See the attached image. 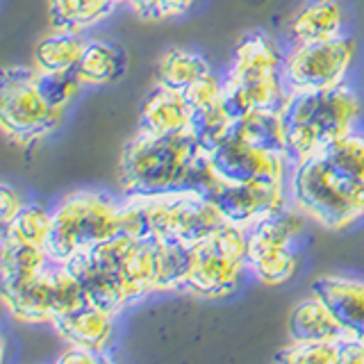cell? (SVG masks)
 Wrapping results in <instances>:
<instances>
[{
	"mask_svg": "<svg viewBox=\"0 0 364 364\" xmlns=\"http://www.w3.org/2000/svg\"><path fill=\"white\" fill-rule=\"evenodd\" d=\"M339 364H364V341L360 339L339 341Z\"/></svg>",
	"mask_w": 364,
	"mask_h": 364,
	"instance_id": "cell-35",
	"label": "cell"
},
{
	"mask_svg": "<svg viewBox=\"0 0 364 364\" xmlns=\"http://www.w3.org/2000/svg\"><path fill=\"white\" fill-rule=\"evenodd\" d=\"M212 173L221 182L230 185H246L257 180H278L289 182L291 157L282 153H271L257 148L232 132L228 139L208 155Z\"/></svg>",
	"mask_w": 364,
	"mask_h": 364,
	"instance_id": "cell-13",
	"label": "cell"
},
{
	"mask_svg": "<svg viewBox=\"0 0 364 364\" xmlns=\"http://www.w3.org/2000/svg\"><path fill=\"white\" fill-rule=\"evenodd\" d=\"M50 223H53V212L41 208V205H26L23 212L9 225H5L3 230H9L11 235L26 239L30 244L46 248V242H48L50 235Z\"/></svg>",
	"mask_w": 364,
	"mask_h": 364,
	"instance_id": "cell-30",
	"label": "cell"
},
{
	"mask_svg": "<svg viewBox=\"0 0 364 364\" xmlns=\"http://www.w3.org/2000/svg\"><path fill=\"white\" fill-rule=\"evenodd\" d=\"M26 205L28 203L23 200L21 191L5 182L3 189H0V223H3V228L14 221L16 216L23 212V208H26Z\"/></svg>",
	"mask_w": 364,
	"mask_h": 364,
	"instance_id": "cell-33",
	"label": "cell"
},
{
	"mask_svg": "<svg viewBox=\"0 0 364 364\" xmlns=\"http://www.w3.org/2000/svg\"><path fill=\"white\" fill-rule=\"evenodd\" d=\"M198 191L221 210L228 223L242 225L246 230L271 219L273 214L289 205V182L257 180L246 182V185H230L216 178L212 168H208V173L200 180Z\"/></svg>",
	"mask_w": 364,
	"mask_h": 364,
	"instance_id": "cell-12",
	"label": "cell"
},
{
	"mask_svg": "<svg viewBox=\"0 0 364 364\" xmlns=\"http://www.w3.org/2000/svg\"><path fill=\"white\" fill-rule=\"evenodd\" d=\"M185 96L191 102V107L196 112L216 107L223 102V80L216 77V73H205L203 77H198L196 82L189 85L185 89Z\"/></svg>",
	"mask_w": 364,
	"mask_h": 364,
	"instance_id": "cell-32",
	"label": "cell"
},
{
	"mask_svg": "<svg viewBox=\"0 0 364 364\" xmlns=\"http://www.w3.org/2000/svg\"><path fill=\"white\" fill-rule=\"evenodd\" d=\"M284 53L264 32H253L237 46L223 77V105L239 121L244 114L280 107L287 91L282 85Z\"/></svg>",
	"mask_w": 364,
	"mask_h": 364,
	"instance_id": "cell-6",
	"label": "cell"
},
{
	"mask_svg": "<svg viewBox=\"0 0 364 364\" xmlns=\"http://www.w3.org/2000/svg\"><path fill=\"white\" fill-rule=\"evenodd\" d=\"M198 0H128L130 11L141 21H168L185 16Z\"/></svg>",
	"mask_w": 364,
	"mask_h": 364,
	"instance_id": "cell-31",
	"label": "cell"
},
{
	"mask_svg": "<svg viewBox=\"0 0 364 364\" xmlns=\"http://www.w3.org/2000/svg\"><path fill=\"white\" fill-rule=\"evenodd\" d=\"M7 314L26 326H53L60 318V303L55 291V264L50 262L37 276L3 287Z\"/></svg>",
	"mask_w": 364,
	"mask_h": 364,
	"instance_id": "cell-14",
	"label": "cell"
},
{
	"mask_svg": "<svg viewBox=\"0 0 364 364\" xmlns=\"http://www.w3.org/2000/svg\"><path fill=\"white\" fill-rule=\"evenodd\" d=\"M64 114L43 98L34 66H7L0 85V128L7 139L30 146L60 130Z\"/></svg>",
	"mask_w": 364,
	"mask_h": 364,
	"instance_id": "cell-9",
	"label": "cell"
},
{
	"mask_svg": "<svg viewBox=\"0 0 364 364\" xmlns=\"http://www.w3.org/2000/svg\"><path fill=\"white\" fill-rule=\"evenodd\" d=\"M117 5H128V0H114Z\"/></svg>",
	"mask_w": 364,
	"mask_h": 364,
	"instance_id": "cell-36",
	"label": "cell"
},
{
	"mask_svg": "<svg viewBox=\"0 0 364 364\" xmlns=\"http://www.w3.org/2000/svg\"><path fill=\"white\" fill-rule=\"evenodd\" d=\"M85 48L87 41L80 34L55 30L34 48V68L43 73H73L82 60Z\"/></svg>",
	"mask_w": 364,
	"mask_h": 364,
	"instance_id": "cell-23",
	"label": "cell"
},
{
	"mask_svg": "<svg viewBox=\"0 0 364 364\" xmlns=\"http://www.w3.org/2000/svg\"><path fill=\"white\" fill-rule=\"evenodd\" d=\"M228 223L216 205L196 189L128 193L121 200V232L193 248Z\"/></svg>",
	"mask_w": 364,
	"mask_h": 364,
	"instance_id": "cell-2",
	"label": "cell"
},
{
	"mask_svg": "<svg viewBox=\"0 0 364 364\" xmlns=\"http://www.w3.org/2000/svg\"><path fill=\"white\" fill-rule=\"evenodd\" d=\"M235 132L257 148L289 155L287 132H284V119H282L280 107H264V109H253L244 114V117L237 121Z\"/></svg>",
	"mask_w": 364,
	"mask_h": 364,
	"instance_id": "cell-22",
	"label": "cell"
},
{
	"mask_svg": "<svg viewBox=\"0 0 364 364\" xmlns=\"http://www.w3.org/2000/svg\"><path fill=\"white\" fill-rule=\"evenodd\" d=\"M291 162H303L358 132L364 102L350 87L318 94H287L280 105Z\"/></svg>",
	"mask_w": 364,
	"mask_h": 364,
	"instance_id": "cell-3",
	"label": "cell"
},
{
	"mask_svg": "<svg viewBox=\"0 0 364 364\" xmlns=\"http://www.w3.org/2000/svg\"><path fill=\"white\" fill-rule=\"evenodd\" d=\"M235 128H237V119L221 102V105H216V107L196 112V117H193V123H191V134L196 136L200 151L205 155H210L235 132Z\"/></svg>",
	"mask_w": 364,
	"mask_h": 364,
	"instance_id": "cell-27",
	"label": "cell"
},
{
	"mask_svg": "<svg viewBox=\"0 0 364 364\" xmlns=\"http://www.w3.org/2000/svg\"><path fill=\"white\" fill-rule=\"evenodd\" d=\"M289 205L326 230H344L364 219V134L355 132L296 162Z\"/></svg>",
	"mask_w": 364,
	"mask_h": 364,
	"instance_id": "cell-1",
	"label": "cell"
},
{
	"mask_svg": "<svg viewBox=\"0 0 364 364\" xmlns=\"http://www.w3.org/2000/svg\"><path fill=\"white\" fill-rule=\"evenodd\" d=\"M34 82L41 89L43 98L50 102L55 109L66 112L73 105V100L82 91V82L73 73H43L39 68H34Z\"/></svg>",
	"mask_w": 364,
	"mask_h": 364,
	"instance_id": "cell-28",
	"label": "cell"
},
{
	"mask_svg": "<svg viewBox=\"0 0 364 364\" xmlns=\"http://www.w3.org/2000/svg\"><path fill=\"white\" fill-rule=\"evenodd\" d=\"M196 109L191 107L185 91L157 85L146 96L139 114V134L146 136H171L191 130Z\"/></svg>",
	"mask_w": 364,
	"mask_h": 364,
	"instance_id": "cell-15",
	"label": "cell"
},
{
	"mask_svg": "<svg viewBox=\"0 0 364 364\" xmlns=\"http://www.w3.org/2000/svg\"><path fill=\"white\" fill-rule=\"evenodd\" d=\"M125 73V55L119 46L107 41H87L75 75L85 87H105Z\"/></svg>",
	"mask_w": 364,
	"mask_h": 364,
	"instance_id": "cell-21",
	"label": "cell"
},
{
	"mask_svg": "<svg viewBox=\"0 0 364 364\" xmlns=\"http://www.w3.org/2000/svg\"><path fill=\"white\" fill-rule=\"evenodd\" d=\"M203 151L189 132L146 136L136 132L119 159V187L123 193H159L191 189Z\"/></svg>",
	"mask_w": 364,
	"mask_h": 364,
	"instance_id": "cell-4",
	"label": "cell"
},
{
	"mask_svg": "<svg viewBox=\"0 0 364 364\" xmlns=\"http://www.w3.org/2000/svg\"><path fill=\"white\" fill-rule=\"evenodd\" d=\"M117 7L114 0H48V14L55 30L82 34L98 26Z\"/></svg>",
	"mask_w": 364,
	"mask_h": 364,
	"instance_id": "cell-24",
	"label": "cell"
},
{
	"mask_svg": "<svg viewBox=\"0 0 364 364\" xmlns=\"http://www.w3.org/2000/svg\"><path fill=\"white\" fill-rule=\"evenodd\" d=\"M248 250V230L235 223H223L212 237L191 250V269L185 291L196 299L219 301L237 291L242 282Z\"/></svg>",
	"mask_w": 364,
	"mask_h": 364,
	"instance_id": "cell-7",
	"label": "cell"
},
{
	"mask_svg": "<svg viewBox=\"0 0 364 364\" xmlns=\"http://www.w3.org/2000/svg\"><path fill=\"white\" fill-rule=\"evenodd\" d=\"M305 221L307 216L303 212L287 205L271 219L250 228L246 264L257 282L267 287H280L299 273V242L305 232Z\"/></svg>",
	"mask_w": 364,
	"mask_h": 364,
	"instance_id": "cell-8",
	"label": "cell"
},
{
	"mask_svg": "<svg viewBox=\"0 0 364 364\" xmlns=\"http://www.w3.org/2000/svg\"><path fill=\"white\" fill-rule=\"evenodd\" d=\"M314 294L330 305V310L346 328V339L364 341V280L350 276H323L314 282Z\"/></svg>",
	"mask_w": 364,
	"mask_h": 364,
	"instance_id": "cell-16",
	"label": "cell"
},
{
	"mask_svg": "<svg viewBox=\"0 0 364 364\" xmlns=\"http://www.w3.org/2000/svg\"><path fill=\"white\" fill-rule=\"evenodd\" d=\"M276 360L284 364H339V341L291 339Z\"/></svg>",
	"mask_w": 364,
	"mask_h": 364,
	"instance_id": "cell-29",
	"label": "cell"
},
{
	"mask_svg": "<svg viewBox=\"0 0 364 364\" xmlns=\"http://www.w3.org/2000/svg\"><path fill=\"white\" fill-rule=\"evenodd\" d=\"M289 337L303 341H344L346 328L318 294L294 305L289 316Z\"/></svg>",
	"mask_w": 364,
	"mask_h": 364,
	"instance_id": "cell-19",
	"label": "cell"
},
{
	"mask_svg": "<svg viewBox=\"0 0 364 364\" xmlns=\"http://www.w3.org/2000/svg\"><path fill=\"white\" fill-rule=\"evenodd\" d=\"M121 232V200L105 191H71L55 205L46 250L53 264H68L77 255Z\"/></svg>",
	"mask_w": 364,
	"mask_h": 364,
	"instance_id": "cell-5",
	"label": "cell"
},
{
	"mask_svg": "<svg viewBox=\"0 0 364 364\" xmlns=\"http://www.w3.org/2000/svg\"><path fill=\"white\" fill-rule=\"evenodd\" d=\"M117 284L130 305L157 294V242L119 232L82 253Z\"/></svg>",
	"mask_w": 364,
	"mask_h": 364,
	"instance_id": "cell-11",
	"label": "cell"
},
{
	"mask_svg": "<svg viewBox=\"0 0 364 364\" xmlns=\"http://www.w3.org/2000/svg\"><path fill=\"white\" fill-rule=\"evenodd\" d=\"M105 360H107L105 353L82 348V346H68V344L62 355L57 358L60 364H96V362H105Z\"/></svg>",
	"mask_w": 364,
	"mask_h": 364,
	"instance_id": "cell-34",
	"label": "cell"
},
{
	"mask_svg": "<svg viewBox=\"0 0 364 364\" xmlns=\"http://www.w3.org/2000/svg\"><path fill=\"white\" fill-rule=\"evenodd\" d=\"M53 328L57 337L68 346H82L105 353L114 335V316L98 310V307L85 305L82 310L57 318Z\"/></svg>",
	"mask_w": 364,
	"mask_h": 364,
	"instance_id": "cell-17",
	"label": "cell"
},
{
	"mask_svg": "<svg viewBox=\"0 0 364 364\" xmlns=\"http://www.w3.org/2000/svg\"><path fill=\"white\" fill-rule=\"evenodd\" d=\"M358 46L350 37L318 43H294L282 60V85L287 94H318L346 85L355 64Z\"/></svg>",
	"mask_w": 364,
	"mask_h": 364,
	"instance_id": "cell-10",
	"label": "cell"
},
{
	"mask_svg": "<svg viewBox=\"0 0 364 364\" xmlns=\"http://www.w3.org/2000/svg\"><path fill=\"white\" fill-rule=\"evenodd\" d=\"M48 264L50 257L43 246L30 244L26 239L11 235L9 230H3V244H0V280H3V287L37 276Z\"/></svg>",
	"mask_w": 364,
	"mask_h": 364,
	"instance_id": "cell-20",
	"label": "cell"
},
{
	"mask_svg": "<svg viewBox=\"0 0 364 364\" xmlns=\"http://www.w3.org/2000/svg\"><path fill=\"white\" fill-rule=\"evenodd\" d=\"M191 250L180 244L157 242V294H182L191 269Z\"/></svg>",
	"mask_w": 364,
	"mask_h": 364,
	"instance_id": "cell-26",
	"label": "cell"
},
{
	"mask_svg": "<svg viewBox=\"0 0 364 364\" xmlns=\"http://www.w3.org/2000/svg\"><path fill=\"white\" fill-rule=\"evenodd\" d=\"M210 71H212V66L200 53L185 50V48H168L159 57L157 85L185 91L189 85H193L198 77H203Z\"/></svg>",
	"mask_w": 364,
	"mask_h": 364,
	"instance_id": "cell-25",
	"label": "cell"
},
{
	"mask_svg": "<svg viewBox=\"0 0 364 364\" xmlns=\"http://www.w3.org/2000/svg\"><path fill=\"white\" fill-rule=\"evenodd\" d=\"M346 16L337 0H312L289 21L294 43H318L344 37Z\"/></svg>",
	"mask_w": 364,
	"mask_h": 364,
	"instance_id": "cell-18",
	"label": "cell"
}]
</instances>
